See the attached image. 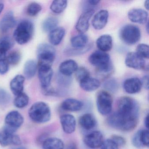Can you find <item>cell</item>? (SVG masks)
Listing matches in <instances>:
<instances>
[{
	"mask_svg": "<svg viewBox=\"0 0 149 149\" xmlns=\"http://www.w3.org/2000/svg\"><path fill=\"white\" fill-rule=\"evenodd\" d=\"M139 117L124 116L115 112L107 119L108 124L114 129L124 132L131 131L136 128Z\"/></svg>",
	"mask_w": 149,
	"mask_h": 149,
	"instance_id": "1",
	"label": "cell"
},
{
	"mask_svg": "<svg viewBox=\"0 0 149 149\" xmlns=\"http://www.w3.org/2000/svg\"><path fill=\"white\" fill-rule=\"evenodd\" d=\"M29 115L31 120L35 123H44L49 122L51 118V110L46 103L36 102L30 107Z\"/></svg>",
	"mask_w": 149,
	"mask_h": 149,
	"instance_id": "2",
	"label": "cell"
},
{
	"mask_svg": "<svg viewBox=\"0 0 149 149\" xmlns=\"http://www.w3.org/2000/svg\"><path fill=\"white\" fill-rule=\"evenodd\" d=\"M88 60L91 64L97 68L100 74H106L112 70L110 57L106 52L100 50L95 51L90 55Z\"/></svg>",
	"mask_w": 149,
	"mask_h": 149,
	"instance_id": "3",
	"label": "cell"
},
{
	"mask_svg": "<svg viewBox=\"0 0 149 149\" xmlns=\"http://www.w3.org/2000/svg\"><path fill=\"white\" fill-rule=\"evenodd\" d=\"M34 32V26L30 21L25 20L21 22L15 30L14 38L20 45L26 44L30 41Z\"/></svg>",
	"mask_w": 149,
	"mask_h": 149,
	"instance_id": "4",
	"label": "cell"
},
{
	"mask_svg": "<svg viewBox=\"0 0 149 149\" xmlns=\"http://www.w3.org/2000/svg\"><path fill=\"white\" fill-rule=\"evenodd\" d=\"M39 67H51L56 56L54 48L47 43H41L37 48Z\"/></svg>",
	"mask_w": 149,
	"mask_h": 149,
	"instance_id": "5",
	"label": "cell"
},
{
	"mask_svg": "<svg viewBox=\"0 0 149 149\" xmlns=\"http://www.w3.org/2000/svg\"><path fill=\"white\" fill-rule=\"evenodd\" d=\"M117 111L124 116L139 117V106L133 98L129 97H123L118 101Z\"/></svg>",
	"mask_w": 149,
	"mask_h": 149,
	"instance_id": "6",
	"label": "cell"
},
{
	"mask_svg": "<svg viewBox=\"0 0 149 149\" xmlns=\"http://www.w3.org/2000/svg\"><path fill=\"white\" fill-rule=\"evenodd\" d=\"M119 35L120 39L125 43L128 45H134L140 40L141 32L138 27L128 24L120 29Z\"/></svg>",
	"mask_w": 149,
	"mask_h": 149,
	"instance_id": "7",
	"label": "cell"
},
{
	"mask_svg": "<svg viewBox=\"0 0 149 149\" xmlns=\"http://www.w3.org/2000/svg\"><path fill=\"white\" fill-rule=\"evenodd\" d=\"M113 98L111 94L105 91H101L97 94L96 106L98 112L103 116L110 114L112 109Z\"/></svg>",
	"mask_w": 149,
	"mask_h": 149,
	"instance_id": "8",
	"label": "cell"
},
{
	"mask_svg": "<svg viewBox=\"0 0 149 149\" xmlns=\"http://www.w3.org/2000/svg\"><path fill=\"white\" fill-rule=\"evenodd\" d=\"M22 144L20 138L18 135L8 130L3 127L0 129V145L7 146L10 145L19 146Z\"/></svg>",
	"mask_w": 149,
	"mask_h": 149,
	"instance_id": "9",
	"label": "cell"
},
{
	"mask_svg": "<svg viewBox=\"0 0 149 149\" xmlns=\"http://www.w3.org/2000/svg\"><path fill=\"white\" fill-rule=\"evenodd\" d=\"M104 140L103 135L99 131L92 132L86 135L84 139L85 144L92 149L100 148Z\"/></svg>",
	"mask_w": 149,
	"mask_h": 149,
	"instance_id": "10",
	"label": "cell"
},
{
	"mask_svg": "<svg viewBox=\"0 0 149 149\" xmlns=\"http://www.w3.org/2000/svg\"><path fill=\"white\" fill-rule=\"evenodd\" d=\"M24 121V118L19 112L12 111L8 112L5 118V125L16 131L22 125Z\"/></svg>",
	"mask_w": 149,
	"mask_h": 149,
	"instance_id": "11",
	"label": "cell"
},
{
	"mask_svg": "<svg viewBox=\"0 0 149 149\" xmlns=\"http://www.w3.org/2000/svg\"><path fill=\"white\" fill-rule=\"evenodd\" d=\"M94 13L93 9H88L85 10L81 15L75 26L76 29L80 34H84L88 31L89 27L90 20Z\"/></svg>",
	"mask_w": 149,
	"mask_h": 149,
	"instance_id": "12",
	"label": "cell"
},
{
	"mask_svg": "<svg viewBox=\"0 0 149 149\" xmlns=\"http://www.w3.org/2000/svg\"><path fill=\"white\" fill-rule=\"evenodd\" d=\"M125 64L127 67L136 70H142L145 67V61L143 58L136 52H129L126 55Z\"/></svg>",
	"mask_w": 149,
	"mask_h": 149,
	"instance_id": "13",
	"label": "cell"
},
{
	"mask_svg": "<svg viewBox=\"0 0 149 149\" xmlns=\"http://www.w3.org/2000/svg\"><path fill=\"white\" fill-rule=\"evenodd\" d=\"M38 75L43 90L49 88L53 76V70L51 67H39Z\"/></svg>",
	"mask_w": 149,
	"mask_h": 149,
	"instance_id": "14",
	"label": "cell"
},
{
	"mask_svg": "<svg viewBox=\"0 0 149 149\" xmlns=\"http://www.w3.org/2000/svg\"><path fill=\"white\" fill-rule=\"evenodd\" d=\"M132 143L135 147L140 148L149 146V132L148 130L138 131L132 137Z\"/></svg>",
	"mask_w": 149,
	"mask_h": 149,
	"instance_id": "15",
	"label": "cell"
},
{
	"mask_svg": "<svg viewBox=\"0 0 149 149\" xmlns=\"http://www.w3.org/2000/svg\"><path fill=\"white\" fill-rule=\"evenodd\" d=\"M128 17L132 22L143 24L148 22V13L144 9L133 8L128 12Z\"/></svg>",
	"mask_w": 149,
	"mask_h": 149,
	"instance_id": "16",
	"label": "cell"
},
{
	"mask_svg": "<svg viewBox=\"0 0 149 149\" xmlns=\"http://www.w3.org/2000/svg\"><path fill=\"white\" fill-rule=\"evenodd\" d=\"M60 122L64 132L71 134L75 131L76 120L74 116L71 114H64L60 117Z\"/></svg>",
	"mask_w": 149,
	"mask_h": 149,
	"instance_id": "17",
	"label": "cell"
},
{
	"mask_svg": "<svg viewBox=\"0 0 149 149\" xmlns=\"http://www.w3.org/2000/svg\"><path fill=\"white\" fill-rule=\"evenodd\" d=\"M109 13L107 10H100L93 17L92 25L95 29L101 30L104 28L108 22Z\"/></svg>",
	"mask_w": 149,
	"mask_h": 149,
	"instance_id": "18",
	"label": "cell"
},
{
	"mask_svg": "<svg viewBox=\"0 0 149 149\" xmlns=\"http://www.w3.org/2000/svg\"><path fill=\"white\" fill-rule=\"evenodd\" d=\"M123 88L128 94H136L140 91L142 88L141 80L137 77L128 78L124 82Z\"/></svg>",
	"mask_w": 149,
	"mask_h": 149,
	"instance_id": "19",
	"label": "cell"
},
{
	"mask_svg": "<svg viewBox=\"0 0 149 149\" xmlns=\"http://www.w3.org/2000/svg\"><path fill=\"white\" fill-rule=\"evenodd\" d=\"M16 22L12 11L7 12L0 21V30L2 33H6L14 27Z\"/></svg>",
	"mask_w": 149,
	"mask_h": 149,
	"instance_id": "20",
	"label": "cell"
},
{
	"mask_svg": "<svg viewBox=\"0 0 149 149\" xmlns=\"http://www.w3.org/2000/svg\"><path fill=\"white\" fill-rule=\"evenodd\" d=\"M78 68V65L75 61L73 60H68L63 62L60 64L59 70L61 74L70 77L73 73L76 72Z\"/></svg>",
	"mask_w": 149,
	"mask_h": 149,
	"instance_id": "21",
	"label": "cell"
},
{
	"mask_svg": "<svg viewBox=\"0 0 149 149\" xmlns=\"http://www.w3.org/2000/svg\"><path fill=\"white\" fill-rule=\"evenodd\" d=\"M83 107L82 102L74 98H68L62 103L61 107L66 111L77 112L80 111Z\"/></svg>",
	"mask_w": 149,
	"mask_h": 149,
	"instance_id": "22",
	"label": "cell"
},
{
	"mask_svg": "<svg viewBox=\"0 0 149 149\" xmlns=\"http://www.w3.org/2000/svg\"><path fill=\"white\" fill-rule=\"evenodd\" d=\"M25 80V77L23 76L17 75L11 81L10 89L13 94L16 96L23 93Z\"/></svg>",
	"mask_w": 149,
	"mask_h": 149,
	"instance_id": "23",
	"label": "cell"
},
{
	"mask_svg": "<svg viewBox=\"0 0 149 149\" xmlns=\"http://www.w3.org/2000/svg\"><path fill=\"white\" fill-rule=\"evenodd\" d=\"M96 45L100 51L104 52L110 51L113 45L112 37L109 35H103L97 40Z\"/></svg>",
	"mask_w": 149,
	"mask_h": 149,
	"instance_id": "24",
	"label": "cell"
},
{
	"mask_svg": "<svg viewBox=\"0 0 149 149\" xmlns=\"http://www.w3.org/2000/svg\"><path fill=\"white\" fill-rule=\"evenodd\" d=\"M79 83L81 88L87 92H92L96 90L101 85L100 82L98 79L90 77L80 82Z\"/></svg>",
	"mask_w": 149,
	"mask_h": 149,
	"instance_id": "25",
	"label": "cell"
},
{
	"mask_svg": "<svg viewBox=\"0 0 149 149\" xmlns=\"http://www.w3.org/2000/svg\"><path fill=\"white\" fill-rule=\"evenodd\" d=\"M65 34V30L63 27H56L49 33V40L54 46L59 45Z\"/></svg>",
	"mask_w": 149,
	"mask_h": 149,
	"instance_id": "26",
	"label": "cell"
},
{
	"mask_svg": "<svg viewBox=\"0 0 149 149\" xmlns=\"http://www.w3.org/2000/svg\"><path fill=\"white\" fill-rule=\"evenodd\" d=\"M79 123L82 128L87 130H92L96 125L95 117L90 113H86L80 117Z\"/></svg>",
	"mask_w": 149,
	"mask_h": 149,
	"instance_id": "27",
	"label": "cell"
},
{
	"mask_svg": "<svg viewBox=\"0 0 149 149\" xmlns=\"http://www.w3.org/2000/svg\"><path fill=\"white\" fill-rule=\"evenodd\" d=\"M43 149H64V144L62 140L56 137L49 138L42 143Z\"/></svg>",
	"mask_w": 149,
	"mask_h": 149,
	"instance_id": "28",
	"label": "cell"
},
{
	"mask_svg": "<svg viewBox=\"0 0 149 149\" xmlns=\"http://www.w3.org/2000/svg\"><path fill=\"white\" fill-rule=\"evenodd\" d=\"M88 41V36L84 34H80L73 36L70 40L71 46L74 48L81 49L87 46Z\"/></svg>",
	"mask_w": 149,
	"mask_h": 149,
	"instance_id": "29",
	"label": "cell"
},
{
	"mask_svg": "<svg viewBox=\"0 0 149 149\" xmlns=\"http://www.w3.org/2000/svg\"><path fill=\"white\" fill-rule=\"evenodd\" d=\"M37 64L33 60L27 61L24 65V74L27 79H30L34 77L37 70Z\"/></svg>",
	"mask_w": 149,
	"mask_h": 149,
	"instance_id": "30",
	"label": "cell"
},
{
	"mask_svg": "<svg viewBox=\"0 0 149 149\" xmlns=\"http://www.w3.org/2000/svg\"><path fill=\"white\" fill-rule=\"evenodd\" d=\"M59 21L58 19L55 17H50L47 18L42 23V28L45 32H50L56 28Z\"/></svg>",
	"mask_w": 149,
	"mask_h": 149,
	"instance_id": "31",
	"label": "cell"
},
{
	"mask_svg": "<svg viewBox=\"0 0 149 149\" xmlns=\"http://www.w3.org/2000/svg\"><path fill=\"white\" fill-rule=\"evenodd\" d=\"M68 6V1L63 0L54 1H53L50 8L51 11L56 14H60L64 11Z\"/></svg>",
	"mask_w": 149,
	"mask_h": 149,
	"instance_id": "32",
	"label": "cell"
},
{
	"mask_svg": "<svg viewBox=\"0 0 149 149\" xmlns=\"http://www.w3.org/2000/svg\"><path fill=\"white\" fill-rule=\"evenodd\" d=\"M29 102V97L24 93H22L18 95L14 100V104L16 108L22 109L25 108Z\"/></svg>",
	"mask_w": 149,
	"mask_h": 149,
	"instance_id": "33",
	"label": "cell"
},
{
	"mask_svg": "<svg viewBox=\"0 0 149 149\" xmlns=\"http://www.w3.org/2000/svg\"><path fill=\"white\" fill-rule=\"evenodd\" d=\"M13 45V41L9 37H5L2 38L0 40V52L7 54Z\"/></svg>",
	"mask_w": 149,
	"mask_h": 149,
	"instance_id": "34",
	"label": "cell"
},
{
	"mask_svg": "<svg viewBox=\"0 0 149 149\" xmlns=\"http://www.w3.org/2000/svg\"><path fill=\"white\" fill-rule=\"evenodd\" d=\"M21 58L20 53L18 51H13L7 56V61L8 64L15 65L19 63Z\"/></svg>",
	"mask_w": 149,
	"mask_h": 149,
	"instance_id": "35",
	"label": "cell"
},
{
	"mask_svg": "<svg viewBox=\"0 0 149 149\" xmlns=\"http://www.w3.org/2000/svg\"><path fill=\"white\" fill-rule=\"evenodd\" d=\"M75 73L76 78L79 83L90 77L88 70L84 67L78 68Z\"/></svg>",
	"mask_w": 149,
	"mask_h": 149,
	"instance_id": "36",
	"label": "cell"
},
{
	"mask_svg": "<svg viewBox=\"0 0 149 149\" xmlns=\"http://www.w3.org/2000/svg\"><path fill=\"white\" fill-rule=\"evenodd\" d=\"M42 9L41 6L36 2L30 3L27 7V13L31 16H35L39 13Z\"/></svg>",
	"mask_w": 149,
	"mask_h": 149,
	"instance_id": "37",
	"label": "cell"
},
{
	"mask_svg": "<svg viewBox=\"0 0 149 149\" xmlns=\"http://www.w3.org/2000/svg\"><path fill=\"white\" fill-rule=\"evenodd\" d=\"M136 53L143 59H149V46L144 43L139 44L136 47Z\"/></svg>",
	"mask_w": 149,
	"mask_h": 149,
	"instance_id": "38",
	"label": "cell"
},
{
	"mask_svg": "<svg viewBox=\"0 0 149 149\" xmlns=\"http://www.w3.org/2000/svg\"><path fill=\"white\" fill-rule=\"evenodd\" d=\"M103 86L107 90L115 92L118 89V84L116 80L114 78H111L104 82Z\"/></svg>",
	"mask_w": 149,
	"mask_h": 149,
	"instance_id": "39",
	"label": "cell"
},
{
	"mask_svg": "<svg viewBox=\"0 0 149 149\" xmlns=\"http://www.w3.org/2000/svg\"><path fill=\"white\" fill-rule=\"evenodd\" d=\"M119 147L111 139L104 140L100 149H118Z\"/></svg>",
	"mask_w": 149,
	"mask_h": 149,
	"instance_id": "40",
	"label": "cell"
},
{
	"mask_svg": "<svg viewBox=\"0 0 149 149\" xmlns=\"http://www.w3.org/2000/svg\"><path fill=\"white\" fill-rule=\"evenodd\" d=\"M71 78L70 77L66 76L61 74V75L59 77L58 82L59 84L62 86H69L71 82Z\"/></svg>",
	"mask_w": 149,
	"mask_h": 149,
	"instance_id": "41",
	"label": "cell"
},
{
	"mask_svg": "<svg viewBox=\"0 0 149 149\" xmlns=\"http://www.w3.org/2000/svg\"><path fill=\"white\" fill-rule=\"evenodd\" d=\"M111 139L117 144L119 147L124 146L126 143L125 139L121 136L114 135L112 136Z\"/></svg>",
	"mask_w": 149,
	"mask_h": 149,
	"instance_id": "42",
	"label": "cell"
},
{
	"mask_svg": "<svg viewBox=\"0 0 149 149\" xmlns=\"http://www.w3.org/2000/svg\"><path fill=\"white\" fill-rule=\"evenodd\" d=\"M9 64L7 60L0 61V74H4L8 71Z\"/></svg>",
	"mask_w": 149,
	"mask_h": 149,
	"instance_id": "43",
	"label": "cell"
},
{
	"mask_svg": "<svg viewBox=\"0 0 149 149\" xmlns=\"http://www.w3.org/2000/svg\"><path fill=\"white\" fill-rule=\"evenodd\" d=\"M10 99L9 94L4 90L0 89V101L5 102H8Z\"/></svg>",
	"mask_w": 149,
	"mask_h": 149,
	"instance_id": "44",
	"label": "cell"
},
{
	"mask_svg": "<svg viewBox=\"0 0 149 149\" xmlns=\"http://www.w3.org/2000/svg\"><path fill=\"white\" fill-rule=\"evenodd\" d=\"M142 87H143L146 89H149V76L145 75L143 77L141 80Z\"/></svg>",
	"mask_w": 149,
	"mask_h": 149,
	"instance_id": "45",
	"label": "cell"
},
{
	"mask_svg": "<svg viewBox=\"0 0 149 149\" xmlns=\"http://www.w3.org/2000/svg\"><path fill=\"white\" fill-rule=\"evenodd\" d=\"M87 2L90 6H95L98 5L100 3V1H97V0H89V1H88Z\"/></svg>",
	"mask_w": 149,
	"mask_h": 149,
	"instance_id": "46",
	"label": "cell"
},
{
	"mask_svg": "<svg viewBox=\"0 0 149 149\" xmlns=\"http://www.w3.org/2000/svg\"><path fill=\"white\" fill-rule=\"evenodd\" d=\"M65 149H77V146L74 143H71L69 144L67 146L66 148H64Z\"/></svg>",
	"mask_w": 149,
	"mask_h": 149,
	"instance_id": "47",
	"label": "cell"
},
{
	"mask_svg": "<svg viewBox=\"0 0 149 149\" xmlns=\"http://www.w3.org/2000/svg\"><path fill=\"white\" fill-rule=\"evenodd\" d=\"M149 114L145 117L144 119V124L147 129L149 128Z\"/></svg>",
	"mask_w": 149,
	"mask_h": 149,
	"instance_id": "48",
	"label": "cell"
},
{
	"mask_svg": "<svg viewBox=\"0 0 149 149\" xmlns=\"http://www.w3.org/2000/svg\"><path fill=\"white\" fill-rule=\"evenodd\" d=\"M144 7L147 10H149V1L146 0L144 2Z\"/></svg>",
	"mask_w": 149,
	"mask_h": 149,
	"instance_id": "49",
	"label": "cell"
},
{
	"mask_svg": "<svg viewBox=\"0 0 149 149\" xmlns=\"http://www.w3.org/2000/svg\"><path fill=\"white\" fill-rule=\"evenodd\" d=\"M10 149H26L24 146H15V147H12Z\"/></svg>",
	"mask_w": 149,
	"mask_h": 149,
	"instance_id": "50",
	"label": "cell"
},
{
	"mask_svg": "<svg viewBox=\"0 0 149 149\" xmlns=\"http://www.w3.org/2000/svg\"><path fill=\"white\" fill-rule=\"evenodd\" d=\"M4 6L2 3H0V14L1 13L3 9H4Z\"/></svg>",
	"mask_w": 149,
	"mask_h": 149,
	"instance_id": "51",
	"label": "cell"
},
{
	"mask_svg": "<svg viewBox=\"0 0 149 149\" xmlns=\"http://www.w3.org/2000/svg\"><path fill=\"white\" fill-rule=\"evenodd\" d=\"M146 29L147 33H149V26H148V22H146Z\"/></svg>",
	"mask_w": 149,
	"mask_h": 149,
	"instance_id": "52",
	"label": "cell"
}]
</instances>
